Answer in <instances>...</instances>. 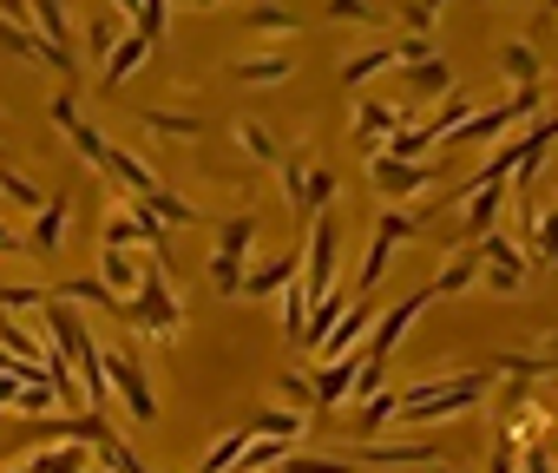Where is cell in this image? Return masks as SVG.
<instances>
[{
	"label": "cell",
	"mask_w": 558,
	"mask_h": 473,
	"mask_svg": "<svg viewBox=\"0 0 558 473\" xmlns=\"http://www.w3.org/2000/svg\"><path fill=\"white\" fill-rule=\"evenodd\" d=\"M466 197H473V204H466V237H486V230L499 223V204H506V184H473Z\"/></svg>",
	"instance_id": "2e32d148"
},
{
	"label": "cell",
	"mask_w": 558,
	"mask_h": 473,
	"mask_svg": "<svg viewBox=\"0 0 558 473\" xmlns=\"http://www.w3.org/2000/svg\"><path fill=\"white\" fill-rule=\"evenodd\" d=\"M408 237H421V210H381V230H375V244H368V264H362V296L388 277V257H395V244H408Z\"/></svg>",
	"instance_id": "7a4b0ae2"
},
{
	"label": "cell",
	"mask_w": 558,
	"mask_h": 473,
	"mask_svg": "<svg viewBox=\"0 0 558 473\" xmlns=\"http://www.w3.org/2000/svg\"><path fill=\"white\" fill-rule=\"evenodd\" d=\"M408 86H414V93H447L453 73H447L440 60H414V66H408Z\"/></svg>",
	"instance_id": "d590c367"
},
{
	"label": "cell",
	"mask_w": 558,
	"mask_h": 473,
	"mask_svg": "<svg viewBox=\"0 0 558 473\" xmlns=\"http://www.w3.org/2000/svg\"><path fill=\"white\" fill-rule=\"evenodd\" d=\"M47 119H53V125H60V132L73 138V151H80L86 165H106V132H93V125L80 119V106H73V93H60V99L47 106Z\"/></svg>",
	"instance_id": "ba28073f"
},
{
	"label": "cell",
	"mask_w": 558,
	"mask_h": 473,
	"mask_svg": "<svg viewBox=\"0 0 558 473\" xmlns=\"http://www.w3.org/2000/svg\"><path fill=\"white\" fill-rule=\"evenodd\" d=\"M165 8H171V0H132V34H145V40L158 47V34H165Z\"/></svg>",
	"instance_id": "d6a6232c"
},
{
	"label": "cell",
	"mask_w": 558,
	"mask_h": 473,
	"mask_svg": "<svg viewBox=\"0 0 558 473\" xmlns=\"http://www.w3.org/2000/svg\"><path fill=\"white\" fill-rule=\"evenodd\" d=\"M112 47H119V21H99V27H93V53H99V60H106V53H112Z\"/></svg>",
	"instance_id": "b9f144b4"
},
{
	"label": "cell",
	"mask_w": 558,
	"mask_h": 473,
	"mask_svg": "<svg viewBox=\"0 0 558 473\" xmlns=\"http://www.w3.org/2000/svg\"><path fill=\"white\" fill-rule=\"evenodd\" d=\"M66 217H73V204H66V197H47V204L34 210V237H27V251H34V257H53V251H60Z\"/></svg>",
	"instance_id": "8fae6325"
},
{
	"label": "cell",
	"mask_w": 558,
	"mask_h": 473,
	"mask_svg": "<svg viewBox=\"0 0 558 473\" xmlns=\"http://www.w3.org/2000/svg\"><path fill=\"white\" fill-rule=\"evenodd\" d=\"M106 375H112V395L125 401V414H132L138 427H151V421H158V395H151L138 355H106Z\"/></svg>",
	"instance_id": "3957f363"
},
{
	"label": "cell",
	"mask_w": 558,
	"mask_h": 473,
	"mask_svg": "<svg viewBox=\"0 0 558 473\" xmlns=\"http://www.w3.org/2000/svg\"><path fill=\"white\" fill-rule=\"evenodd\" d=\"M551 270H558V244H551Z\"/></svg>",
	"instance_id": "7dc6e473"
},
{
	"label": "cell",
	"mask_w": 558,
	"mask_h": 473,
	"mask_svg": "<svg viewBox=\"0 0 558 473\" xmlns=\"http://www.w3.org/2000/svg\"><path fill=\"white\" fill-rule=\"evenodd\" d=\"M381 66H401V53H395V47H368V53L342 60V86H362V80H375Z\"/></svg>",
	"instance_id": "7402d4cb"
},
{
	"label": "cell",
	"mask_w": 558,
	"mask_h": 473,
	"mask_svg": "<svg viewBox=\"0 0 558 473\" xmlns=\"http://www.w3.org/2000/svg\"><path fill=\"white\" fill-rule=\"evenodd\" d=\"M545 8H551V14H558V0H545Z\"/></svg>",
	"instance_id": "c3c4849f"
},
{
	"label": "cell",
	"mask_w": 558,
	"mask_h": 473,
	"mask_svg": "<svg viewBox=\"0 0 558 473\" xmlns=\"http://www.w3.org/2000/svg\"><path fill=\"white\" fill-rule=\"evenodd\" d=\"M236 145H243L256 165H276V158H283V151H276V138H269L263 125H250V119H236Z\"/></svg>",
	"instance_id": "4dcf8cb0"
},
{
	"label": "cell",
	"mask_w": 558,
	"mask_h": 473,
	"mask_svg": "<svg viewBox=\"0 0 558 473\" xmlns=\"http://www.w3.org/2000/svg\"><path fill=\"white\" fill-rule=\"evenodd\" d=\"M34 34H47L53 47H73V21H66V0H34Z\"/></svg>",
	"instance_id": "44dd1931"
},
{
	"label": "cell",
	"mask_w": 558,
	"mask_h": 473,
	"mask_svg": "<svg viewBox=\"0 0 558 473\" xmlns=\"http://www.w3.org/2000/svg\"><path fill=\"white\" fill-rule=\"evenodd\" d=\"M14 395H21V375H0V408H14Z\"/></svg>",
	"instance_id": "bcb514c9"
},
{
	"label": "cell",
	"mask_w": 558,
	"mask_h": 473,
	"mask_svg": "<svg viewBox=\"0 0 558 473\" xmlns=\"http://www.w3.org/2000/svg\"><path fill=\"white\" fill-rule=\"evenodd\" d=\"M303 323H310V290L303 283H283V336L303 349Z\"/></svg>",
	"instance_id": "d4e9b609"
},
{
	"label": "cell",
	"mask_w": 558,
	"mask_h": 473,
	"mask_svg": "<svg viewBox=\"0 0 558 473\" xmlns=\"http://www.w3.org/2000/svg\"><path fill=\"white\" fill-rule=\"evenodd\" d=\"M250 27H263V34H296V14H283V8H250Z\"/></svg>",
	"instance_id": "ab89813d"
},
{
	"label": "cell",
	"mask_w": 558,
	"mask_h": 473,
	"mask_svg": "<svg viewBox=\"0 0 558 473\" xmlns=\"http://www.w3.org/2000/svg\"><path fill=\"white\" fill-rule=\"evenodd\" d=\"M368 178H375V191H388V197H414V191H427L440 171L434 165H408V158H388V151H375V165H368Z\"/></svg>",
	"instance_id": "8992f818"
},
{
	"label": "cell",
	"mask_w": 558,
	"mask_h": 473,
	"mask_svg": "<svg viewBox=\"0 0 558 473\" xmlns=\"http://www.w3.org/2000/svg\"><path fill=\"white\" fill-rule=\"evenodd\" d=\"M99 171H106V178H119L132 197H151V191H158V171H151V165H138V158H132V151H119V145H106V165H99Z\"/></svg>",
	"instance_id": "7c38bea8"
},
{
	"label": "cell",
	"mask_w": 558,
	"mask_h": 473,
	"mask_svg": "<svg viewBox=\"0 0 558 473\" xmlns=\"http://www.w3.org/2000/svg\"><path fill=\"white\" fill-rule=\"evenodd\" d=\"M368 323H375V310H368V303L342 310V316H336V329L316 342V355H323V362H329V355H355V342H368Z\"/></svg>",
	"instance_id": "30bf717a"
},
{
	"label": "cell",
	"mask_w": 558,
	"mask_h": 473,
	"mask_svg": "<svg viewBox=\"0 0 558 473\" xmlns=\"http://www.w3.org/2000/svg\"><path fill=\"white\" fill-rule=\"evenodd\" d=\"M250 434H263V440H290V447H296V440H303V414H296V408H269V414L250 421Z\"/></svg>",
	"instance_id": "ffe728a7"
},
{
	"label": "cell",
	"mask_w": 558,
	"mask_h": 473,
	"mask_svg": "<svg viewBox=\"0 0 558 473\" xmlns=\"http://www.w3.org/2000/svg\"><path fill=\"white\" fill-rule=\"evenodd\" d=\"M499 73H506V80H519V86H532V80H538V60H532V47L506 40V47H499Z\"/></svg>",
	"instance_id": "f1b7e54d"
},
{
	"label": "cell",
	"mask_w": 558,
	"mask_h": 473,
	"mask_svg": "<svg viewBox=\"0 0 558 473\" xmlns=\"http://www.w3.org/2000/svg\"><path fill=\"white\" fill-rule=\"evenodd\" d=\"M14 408H21V414H53V408H60V395H53V388H47V375H40V381H21Z\"/></svg>",
	"instance_id": "8d00e7d4"
},
{
	"label": "cell",
	"mask_w": 558,
	"mask_h": 473,
	"mask_svg": "<svg viewBox=\"0 0 558 473\" xmlns=\"http://www.w3.org/2000/svg\"><path fill=\"white\" fill-rule=\"evenodd\" d=\"M276 388H283V401H290V408H316V388H310V375H283Z\"/></svg>",
	"instance_id": "60d3db41"
},
{
	"label": "cell",
	"mask_w": 558,
	"mask_h": 473,
	"mask_svg": "<svg viewBox=\"0 0 558 473\" xmlns=\"http://www.w3.org/2000/svg\"><path fill=\"white\" fill-rule=\"evenodd\" d=\"M296 270H303V257L290 251V257H276V264H263V270H250L243 277V296H276L283 283H296Z\"/></svg>",
	"instance_id": "d6986e66"
},
{
	"label": "cell",
	"mask_w": 558,
	"mask_h": 473,
	"mask_svg": "<svg viewBox=\"0 0 558 473\" xmlns=\"http://www.w3.org/2000/svg\"><path fill=\"white\" fill-rule=\"evenodd\" d=\"M0 21H14V27H27V21H34V0H0Z\"/></svg>",
	"instance_id": "7bdbcfd3"
},
{
	"label": "cell",
	"mask_w": 558,
	"mask_h": 473,
	"mask_svg": "<svg viewBox=\"0 0 558 473\" xmlns=\"http://www.w3.org/2000/svg\"><path fill=\"white\" fill-rule=\"evenodd\" d=\"M355 460H362V466H427L434 447H427V440H408V447H375V440H368V447H355Z\"/></svg>",
	"instance_id": "ac0fdd59"
},
{
	"label": "cell",
	"mask_w": 558,
	"mask_h": 473,
	"mask_svg": "<svg viewBox=\"0 0 558 473\" xmlns=\"http://www.w3.org/2000/svg\"><path fill=\"white\" fill-rule=\"evenodd\" d=\"M329 21H355V27H381V8H368V0H329Z\"/></svg>",
	"instance_id": "f35d334b"
},
{
	"label": "cell",
	"mask_w": 558,
	"mask_h": 473,
	"mask_svg": "<svg viewBox=\"0 0 558 473\" xmlns=\"http://www.w3.org/2000/svg\"><path fill=\"white\" fill-rule=\"evenodd\" d=\"M303 290H310V303L336 290V223H329L323 210H316V230H310V270H303Z\"/></svg>",
	"instance_id": "52a82bcc"
},
{
	"label": "cell",
	"mask_w": 558,
	"mask_h": 473,
	"mask_svg": "<svg viewBox=\"0 0 558 473\" xmlns=\"http://www.w3.org/2000/svg\"><path fill=\"white\" fill-rule=\"evenodd\" d=\"M236 80H243V86H276V80H290V60H283V53H256V60H236Z\"/></svg>",
	"instance_id": "603a6c76"
},
{
	"label": "cell",
	"mask_w": 558,
	"mask_h": 473,
	"mask_svg": "<svg viewBox=\"0 0 558 473\" xmlns=\"http://www.w3.org/2000/svg\"><path fill=\"white\" fill-rule=\"evenodd\" d=\"M0 257H27V237H14L8 223H0Z\"/></svg>",
	"instance_id": "ee69618b"
},
{
	"label": "cell",
	"mask_w": 558,
	"mask_h": 473,
	"mask_svg": "<svg viewBox=\"0 0 558 473\" xmlns=\"http://www.w3.org/2000/svg\"><path fill=\"white\" fill-rule=\"evenodd\" d=\"M486 473H512V440H499V447H493V460H486Z\"/></svg>",
	"instance_id": "f6af8a7d"
},
{
	"label": "cell",
	"mask_w": 558,
	"mask_h": 473,
	"mask_svg": "<svg viewBox=\"0 0 558 473\" xmlns=\"http://www.w3.org/2000/svg\"><path fill=\"white\" fill-rule=\"evenodd\" d=\"M210 290L217 296H243V251H217L210 257Z\"/></svg>",
	"instance_id": "cb8c5ba5"
},
{
	"label": "cell",
	"mask_w": 558,
	"mask_h": 473,
	"mask_svg": "<svg viewBox=\"0 0 558 473\" xmlns=\"http://www.w3.org/2000/svg\"><path fill=\"white\" fill-rule=\"evenodd\" d=\"M138 119H145L151 132H165V138H197V132H204L197 112H138Z\"/></svg>",
	"instance_id": "f546056e"
},
{
	"label": "cell",
	"mask_w": 558,
	"mask_h": 473,
	"mask_svg": "<svg viewBox=\"0 0 558 473\" xmlns=\"http://www.w3.org/2000/svg\"><path fill=\"white\" fill-rule=\"evenodd\" d=\"M53 296H66V303H80V310H99V316H119L125 310V296H112L99 277H73V283H47Z\"/></svg>",
	"instance_id": "4fadbf2b"
},
{
	"label": "cell",
	"mask_w": 558,
	"mask_h": 473,
	"mask_svg": "<svg viewBox=\"0 0 558 473\" xmlns=\"http://www.w3.org/2000/svg\"><path fill=\"white\" fill-rule=\"evenodd\" d=\"M34 434L40 440H73V447H99V440H112V421L99 414V408H86V414H34Z\"/></svg>",
	"instance_id": "277c9868"
},
{
	"label": "cell",
	"mask_w": 558,
	"mask_h": 473,
	"mask_svg": "<svg viewBox=\"0 0 558 473\" xmlns=\"http://www.w3.org/2000/svg\"><path fill=\"white\" fill-rule=\"evenodd\" d=\"M276 473H355V460H323V453H283L276 460Z\"/></svg>",
	"instance_id": "83f0119b"
},
{
	"label": "cell",
	"mask_w": 558,
	"mask_h": 473,
	"mask_svg": "<svg viewBox=\"0 0 558 473\" xmlns=\"http://www.w3.org/2000/svg\"><path fill=\"white\" fill-rule=\"evenodd\" d=\"M47 296H53L47 283H0V310H14V316H21V310H40Z\"/></svg>",
	"instance_id": "836d02e7"
},
{
	"label": "cell",
	"mask_w": 558,
	"mask_h": 473,
	"mask_svg": "<svg viewBox=\"0 0 558 473\" xmlns=\"http://www.w3.org/2000/svg\"><path fill=\"white\" fill-rule=\"evenodd\" d=\"M256 244V217L243 210V217H223V230H217V251H250Z\"/></svg>",
	"instance_id": "e575fe53"
},
{
	"label": "cell",
	"mask_w": 558,
	"mask_h": 473,
	"mask_svg": "<svg viewBox=\"0 0 558 473\" xmlns=\"http://www.w3.org/2000/svg\"><path fill=\"white\" fill-rule=\"evenodd\" d=\"M145 53H151V40H145V34H119V47L106 53V73H99V80H106V86L132 80V73L145 66Z\"/></svg>",
	"instance_id": "5bb4252c"
},
{
	"label": "cell",
	"mask_w": 558,
	"mask_h": 473,
	"mask_svg": "<svg viewBox=\"0 0 558 473\" xmlns=\"http://www.w3.org/2000/svg\"><path fill=\"white\" fill-rule=\"evenodd\" d=\"M408 119H414V112H401V106H388V99H362V106H355V132H362L368 145H375L381 132H401Z\"/></svg>",
	"instance_id": "9a60e30c"
},
{
	"label": "cell",
	"mask_w": 558,
	"mask_h": 473,
	"mask_svg": "<svg viewBox=\"0 0 558 473\" xmlns=\"http://www.w3.org/2000/svg\"><path fill=\"white\" fill-rule=\"evenodd\" d=\"M395 408H401V395H381V388H375V395L362 401V427H355V434H362V440H375V434L395 421Z\"/></svg>",
	"instance_id": "484cf974"
},
{
	"label": "cell",
	"mask_w": 558,
	"mask_h": 473,
	"mask_svg": "<svg viewBox=\"0 0 558 473\" xmlns=\"http://www.w3.org/2000/svg\"><path fill=\"white\" fill-rule=\"evenodd\" d=\"M138 204H145V210H151V217H165V223H197V210H191V204H184V197H171V191H165V184H158V191H151V197H138Z\"/></svg>",
	"instance_id": "1f68e13d"
},
{
	"label": "cell",
	"mask_w": 558,
	"mask_h": 473,
	"mask_svg": "<svg viewBox=\"0 0 558 473\" xmlns=\"http://www.w3.org/2000/svg\"><path fill=\"white\" fill-rule=\"evenodd\" d=\"M473 283H480V244L460 251L453 264H440V277H434L427 290H434V296H460V290H473Z\"/></svg>",
	"instance_id": "e0dca14e"
},
{
	"label": "cell",
	"mask_w": 558,
	"mask_h": 473,
	"mask_svg": "<svg viewBox=\"0 0 558 473\" xmlns=\"http://www.w3.org/2000/svg\"><path fill=\"white\" fill-rule=\"evenodd\" d=\"M145 264H151V251H145V257H132V251L99 244V283H106L112 296H132V290L145 283Z\"/></svg>",
	"instance_id": "9c48e42d"
},
{
	"label": "cell",
	"mask_w": 558,
	"mask_h": 473,
	"mask_svg": "<svg viewBox=\"0 0 558 473\" xmlns=\"http://www.w3.org/2000/svg\"><path fill=\"white\" fill-rule=\"evenodd\" d=\"M427 303H434V290H414V296H401V303H395L388 316H375V329H368V349H362V355L388 362V355H395V342H401V336L414 329V316H421Z\"/></svg>",
	"instance_id": "5b68a950"
},
{
	"label": "cell",
	"mask_w": 558,
	"mask_h": 473,
	"mask_svg": "<svg viewBox=\"0 0 558 473\" xmlns=\"http://www.w3.org/2000/svg\"><path fill=\"white\" fill-rule=\"evenodd\" d=\"M243 440H250V427H230V434L197 460V473H230V466H236V453H243Z\"/></svg>",
	"instance_id": "4316f807"
},
{
	"label": "cell",
	"mask_w": 558,
	"mask_h": 473,
	"mask_svg": "<svg viewBox=\"0 0 558 473\" xmlns=\"http://www.w3.org/2000/svg\"><path fill=\"white\" fill-rule=\"evenodd\" d=\"M434 473H453V466H434Z\"/></svg>",
	"instance_id": "681fc988"
},
{
	"label": "cell",
	"mask_w": 558,
	"mask_h": 473,
	"mask_svg": "<svg viewBox=\"0 0 558 473\" xmlns=\"http://www.w3.org/2000/svg\"><path fill=\"white\" fill-rule=\"evenodd\" d=\"M119 323H132V329H145V336H178V323H184V310H178V296H171V283H165V257H151L145 264V283L125 296V310H119Z\"/></svg>",
	"instance_id": "6da1fadb"
},
{
	"label": "cell",
	"mask_w": 558,
	"mask_h": 473,
	"mask_svg": "<svg viewBox=\"0 0 558 473\" xmlns=\"http://www.w3.org/2000/svg\"><path fill=\"white\" fill-rule=\"evenodd\" d=\"M0 191H8V204H21V210H40V184H27L14 165H0Z\"/></svg>",
	"instance_id": "74e56055"
}]
</instances>
